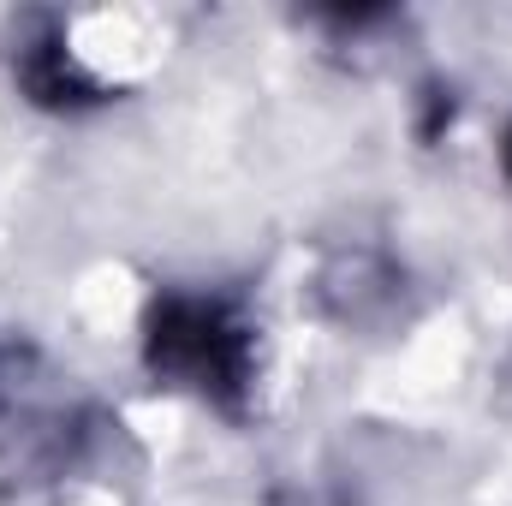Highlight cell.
<instances>
[{"label": "cell", "instance_id": "cell-2", "mask_svg": "<svg viewBox=\"0 0 512 506\" xmlns=\"http://www.w3.org/2000/svg\"><path fill=\"white\" fill-rule=\"evenodd\" d=\"M18 78H24V90H30L36 102H48V108H66V102H90V96H96V84L72 66V54H66L60 42H36V48L24 54V66H18Z\"/></svg>", "mask_w": 512, "mask_h": 506}, {"label": "cell", "instance_id": "cell-1", "mask_svg": "<svg viewBox=\"0 0 512 506\" xmlns=\"http://www.w3.org/2000/svg\"><path fill=\"white\" fill-rule=\"evenodd\" d=\"M149 364L221 405H239L251 387V328L209 298H161L149 310Z\"/></svg>", "mask_w": 512, "mask_h": 506}, {"label": "cell", "instance_id": "cell-3", "mask_svg": "<svg viewBox=\"0 0 512 506\" xmlns=\"http://www.w3.org/2000/svg\"><path fill=\"white\" fill-rule=\"evenodd\" d=\"M501 161H507V179H512V126H507V143H501Z\"/></svg>", "mask_w": 512, "mask_h": 506}]
</instances>
